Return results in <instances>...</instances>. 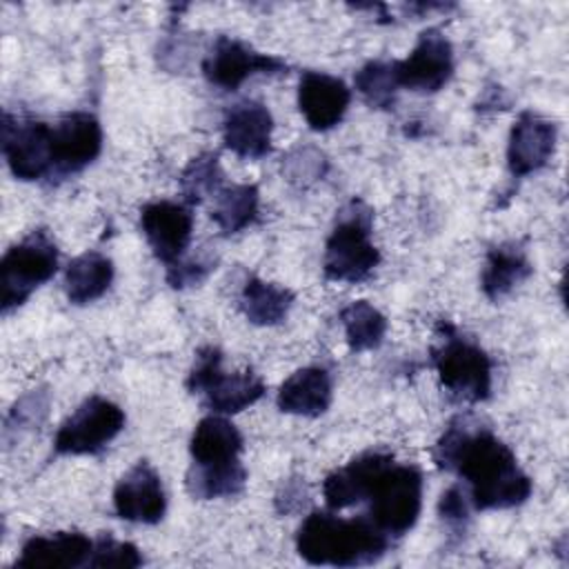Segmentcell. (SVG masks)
Segmentation results:
<instances>
[{
	"label": "cell",
	"mask_w": 569,
	"mask_h": 569,
	"mask_svg": "<svg viewBox=\"0 0 569 569\" xmlns=\"http://www.w3.org/2000/svg\"><path fill=\"white\" fill-rule=\"evenodd\" d=\"M433 460L465 480L471 507L478 511L513 509L533 491L511 447L489 427L462 416L445 427L433 447Z\"/></svg>",
	"instance_id": "1"
},
{
	"label": "cell",
	"mask_w": 569,
	"mask_h": 569,
	"mask_svg": "<svg viewBox=\"0 0 569 569\" xmlns=\"http://www.w3.org/2000/svg\"><path fill=\"white\" fill-rule=\"evenodd\" d=\"M391 545L367 516L342 518L338 511H311L296 533V551L309 565L360 567L378 562Z\"/></svg>",
	"instance_id": "2"
},
{
	"label": "cell",
	"mask_w": 569,
	"mask_h": 569,
	"mask_svg": "<svg viewBox=\"0 0 569 569\" xmlns=\"http://www.w3.org/2000/svg\"><path fill=\"white\" fill-rule=\"evenodd\" d=\"M367 518L389 538H400L418 522L422 509V473L413 465L396 462L387 451H380L365 491Z\"/></svg>",
	"instance_id": "3"
},
{
	"label": "cell",
	"mask_w": 569,
	"mask_h": 569,
	"mask_svg": "<svg viewBox=\"0 0 569 569\" xmlns=\"http://www.w3.org/2000/svg\"><path fill=\"white\" fill-rule=\"evenodd\" d=\"M373 209L360 200H349L336 216L333 229L325 242L322 271L327 280L358 284L380 264V251L371 240Z\"/></svg>",
	"instance_id": "4"
},
{
	"label": "cell",
	"mask_w": 569,
	"mask_h": 569,
	"mask_svg": "<svg viewBox=\"0 0 569 569\" xmlns=\"http://www.w3.org/2000/svg\"><path fill=\"white\" fill-rule=\"evenodd\" d=\"M436 338L431 362L442 389L460 402H485L493 385V362L489 353L445 320L438 325Z\"/></svg>",
	"instance_id": "5"
},
{
	"label": "cell",
	"mask_w": 569,
	"mask_h": 569,
	"mask_svg": "<svg viewBox=\"0 0 569 569\" xmlns=\"http://www.w3.org/2000/svg\"><path fill=\"white\" fill-rule=\"evenodd\" d=\"M187 389L193 396H200L204 407L211 413L233 416L251 405H256L267 387L264 380L253 373L251 369L244 371H224L222 369V353L218 347H202L193 365L187 373Z\"/></svg>",
	"instance_id": "6"
},
{
	"label": "cell",
	"mask_w": 569,
	"mask_h": 569,
	"mask_svg": "<svg viewBox=\"0 0 569 569\" xmlns=\"http://www.w3.org/2000/svg\"><path fill=\"white\" fill-rule=\"evenodd\" d=\"M58 247L44 229L29 231L11 244L0 260L2 313L24 305L29 296L58 271Z\"/></svg>",
	"instance_id": "7"
},
{
	"label": "cell",
	"mask_w": 569,
	"mask_h": 569,
	"mask_svg": "<svg viewBox=\"0 0 569 569\" xmlns=\"http://www.w3.org/2000/svg\"><path fill=\"white\" fill-rule=\"evenodd\" d=\"M127 416L120 405L104 396L84 398L58 427L53 451L58 456H96L124 429Z\"/></svg>",
	"instance_id": "8"
},
{
	"label": "cell",
	"mask_w": 569,
	"mask_h": 569,
	"mask_svg": "<svg viewBox=\"0 0 569 569\" xmlns=\"http://www.w3.org/2000/svg\"><path fill=\"white\" fill-rule=\"evenodd\" d=\"M0 129L2 156L13 178L22 182L53 178V149L49 122L4 111Z\"/></svg>",
	"instance_id": "9"
},
{
	"label": "cell",
	"mask_w": 569,
	"mask_h": 569,
	"mask_svg": "<svg viewBox=\"0 0 569 569\" xmlns=\"http://www.w3.org/2000/svg\"><path fill=\"white\" fill-rule=\"evenodd\" d=\"M287 67L282 58L262 53L231 36H218L200 64L204 80L222 91H236L253 76L282 73Z\"/></svg>",
	"instance_id": "10"
},
{
	"label": "cell",
	"mask_w": 569,
	"mask_h": 569,
	"mask_svg": "<svg viewBox=\"0 0 569 569\" xmlns=\"http://www.w3.org/2000/svg\"><path fill=\"white\" fill-rule=\"evenodd\" d=\"M393 73L400 89L413 93H436L453 76V47L449 38L438 29H425L413 49L402 58L393 60Z\"/></svg>",
	"instance_id": "11"
},
{
	"label": "cell",
	"mask_w": 569,
	"mask_h": 569,
	"mask_svg": "<svg viewBox=\"0 0 569 569\" xmlns=\"http://www.w3.org/2000/svg\"><path fill=\"white\" fill-rule=\"evenodd\" d=\"M140 229L156 260H160L164 267H173L184 258L191 244V207L176 200L147 202L140 209Z\"/></svg>",
	"instance_id": "12"
},
{
	"label": "cell",
	"mask_w": 569,
	"mask_h": 569,
	"mask_svg": "<svg viewBox=\"0 0 569 569\" xmlns=\"http://www.w3.org/2000/svg\"><path fill=\"white\" fill-rule=\"evenodd\" d=\"M102 124L89 111H69L51 124L53 178H64L89 167L102 151Z\"/></svg>",
	"instance_id": "13"
},
{
	"label": "cell",
	"mask_w": 569,
	"mask_h": 569,
	"mask_svg": "<svg viewBox=\"0 0 569 569\" xmlns=\"http://www.w3.org/2000/svg\"><path fill=\"white\" fill-rule=\"evenodd\" d=\"M113 511L120 520L136 525H158L167 513V493L160 473L138 460L113 487Z\"/></svg>",
	"instance_id": "14"
},
{
	"label": "cell",
	"mask_w": 569,
	"mask_h": 569,
	"mask_svg": "<svg viewBox=\"0 0 569 569\" xmlns=\"http://www.w3.org/2000/svg\"><path fill=\"white\" fill-rule=\"evenodd\" d=\"M558 142V127L538 111H520L507 140V169L513 178L538 173L551 160Z\"/></svg>",
	"instance_id": "15"
},
{
	"label": "cell",
	"mask_w": 569,
	"mask_h": 569,
	"mask_svg": "<svg viewBox=\"0 0 569 569\" xmlns=\"http://www.w3.org/2000/svg\"><path fill=\"white\" fill-rule=\"evenodd\" d=\"M351 104V89L327 71H305L298 82V109L313 131L338 127Z\"/></svg>",
	"instance_id": "16"
},
{
	"label": "cell",
	"mask_w": 569,
	"mask_h": 569,
	"mask_svg": "<svg viewBox=\"0 0 569 569\" xmlns=\"http://www.w3.org/2000/svg\"><path fill=\"white\" fill-rule=\"evenodd\" d=\"M273 116L267 104L258 100L236 102L222 120L224 147L242 160H260L271 153Z\"/></svg>",
	"instance_id": "17"
},
{
	"label": "cell",
	"mask_w": 569,
	"mask_h": 569,
	"mask_svg": "<svg viewBox=\"0 0 569 569\" xmlns=\"http://www.w3.org/2000/svg\"><path fill=\"white\" fill-rule=\"evenodd\" d=\"M96 538L82 531H53L27 538L16 558L20 569H76L87 567Z\"/></svg>",
	"instance_id": "18"
},
{
	"label": "cell",
	"mask_w": 569,
	"mask_h": 569,
	"mask_svg": "<svg viewBox=\"0 0 569 569\" xmlns=\"http://www.w3.org/2000/svg\"><path fill=\"white\" fill-rule=\"evenodd\" d=\"M333 400V380L325 367L309 365L296 369L276 393V405L282 413L300 418L322 416Z\"/></svg>",
	"instance_id": "19"
},
{
	"label": "cell",
	"mask_w": 569,
	"mask_h": 569,
	"mask_svg": "<svg viewBox=\"0 0 569 569\" xmlns=\"http://www.w3.org/2000/svg\"><path fill=\"white\" fill-rule=\"evenodd\" d=\"M244 449V438L238 427L220 413H209L198 420L191 440L189 456L196 467H229L238 465Z\"/></svg>",
	"instance_id": "20"
},
{
	"label": "cell",
	"mask_w": 569,
	"mask_h": 569,
	"mask_svg": "<svg viewBox=\"0 0 569 569\" xmlns=\"http://www.w3.org/2000/svg\"><path fill=\"white\" fill-rule=\"evenodd\" d=\"M533 267L527 258V251L516 242H502L489 249L482 273H480V289L489 300H500L509 296L516 287H520Z\"/></svg>",
	"instance_id": "21"
},
{
	"label": "cell",
	"mask_w": 569,
	"mask_h": 569,
	"mask_svg": "<svg viewBox=\"0 0 569 569\" xmlns=\"http://www.w3.org/2000/svg\"><path fill=\"white\" fill-rule=\"evenodd\" d=\"M116 276L113 260L102 251H84L64 269V293L76 307L89 305L107 293Z\"/></svg>",
	"instance_id": "22"
},
{
	"label": "cell",
	"mask_w": 569,
	"mask_h": 569,
	"mask_svg": "<svg viewBox=\"0 0 569 569\" xmlns=\"http://www.w3.org/2000/svg\"><path fill=\"white\" fill-rule=\"evenodd\" d=\"M296 296L289 287L262 280L258 276H249L240 289L238 305L244 318L258 327H273L280 325L291 307Z\"/></svg>",
	"instance_id": "23"
},
{
	"label": "cell",
	"mask_w": 569,
	"mask_h": 569,
	"mask_svg": "<svg viewBox=\"0 0 569 569\" xmlns=\"http://www.w3.org/2000/svg\"><path fill=\"white\" fill-rule=\"evenodd\" d=\"M260 191L256 184H224L213 196L211 220L224 236L240 233L258 218Z\"/></svg>",
	"instance_id": "24"
},
{
	"label": "cell",
	"mask_w": 569,
	"mask_h": 569,
	"mask_svg": "<svg viewBox=\"0 0 569 569\" xmlns=\"http://www.w3.org/2000/svg\"><path fill=\"white\" fill-rule=\"evenodd\" d=\"M340 322L345 329V340L349 351L362 353L378 349L387 333L385 313L367 300H353L340 311Z\"/></svg>",
	"instance_id": "25"
},
{
	"label": "cell",
	"mask_w": 569,
	"mask_h": 569,
	"mask_svg": "<svg viewBox=\"0 0 569 569\" xmlns=\"http://www.w3.org/2000/svg\"><path fill=\"white\" fill-rule=\"evenodd\" d=\"M187 491L196 500L233 498L247 485V469L242 462L229 467H196L191 465L184 478Z\"/></svg>",
	"instance_id": "26"
},
{
	"label": "cell",
	"mask_w": 569,
	"mask_h": 569,
	"mask_svg": "<svg viewBox=\"0 0 569 569\" xmlns=\"http://www.w3.org/2000/svg\"><path fill=\"white\" fill-rule=\"evenodd\" d=\"M178 182L182 202H187L189 207L202 204L207 198H213L224 187V173L218 153L202 151L193 156L182 169Z\"/></svg>",
	"instance_id": "27"
},
{
	"label": "cell",
	"mask_w": 569,
	"mask_h": 569,
	"mask_svg": "<svg viewBox=\"0 0 569 569\" xmlns=\"http://www.w3.org/2000/svg\"><path fill=\"white\" fill-rule=\"evenodd\" d=\"M353 87L371 109L389 111L396 104L398 82L393 73V62L369 60L353 73Z\"/></svg>",
	"instance_id": "28"
},
{
	"label": "cell",
	"mask_w": 569,
	"mask_h": 569,
	"mask_svg": "<svg viewBox=\"0 0 569 569\" xmlns=\"http://www.w3.org/2000/svg\"><path fill=\"white\" fill-rule=\"evenodd\" d=\"M329 171V158L313 144H298L282 158V176L296 187H311Z\"/></svg>",
	"instance_id": "29"
},
{
	"label": "cell",
	"mask_w": 569,
	"mask_h": 569,
	"mask_svg": "<svg viewBox=\"0 0 569 569\" xmlns=\"http://www.w3.org/2000/svg\"><path fill=\"white\" fill-rule=\"evenodd\" d=\"M144 562L140 549L133 542L127 540H116L109 533H102L93 542V551L89 558L87 567H140Z\"/></svg>",
	"instance_id": "30"
},
{
	"label": "cell",
	"mask_w": 569,
	"mask_h": 569,
	"mask_svg": "<svg viewBox=\"0 0 569 569\" xmlns=\"http://www.w3.org/2000/svg\"><path fill=\"white\" fill-rule=\"evenodd\" d=\"M47 407H49V396L42 391H31V393L22 396L9 411L4 433H9L11 429H18V427L20 429L38 427V422L47 416Z\"/></svg>",
	"instance_id": "31"
},
{
	"label": "cell",
	"mask_w": 569,
	"mask_h": 569,
	"mask_svg": "<svg viewBox=\"0 0 569 569\" xmlns=\"http://www.w3.org/2000/svg\"><path fill=\"white\" fill-rule=\"evenodd\" d=\"M471 500L465 487L460 485H451L447 491H442L440 500H438V513L445 520V525H449L456 531H462L469 522V511H471Z\"/></svg>",
	"instance_id": "32"
},
{
	"label": "cell",
	"mask_w": 569,
	"mask_h": 569,
	"mask_svg": "<svg viewBox=\"0 0 569 569\" xmlns=\"http://www.w3.org/2000/svg\"><path fill=\"white\" fill-rule=\"evenodd\" d=\"M211 262H204V260H180L176 262L173 267H167V282L173 287V289H184V287H193V284H200L207 273L211 271Z\"/></svg>",
	"instance_id": "33"
},
{
	"label": "cell",
	"mask_w": 569,
	"mask_h": 569,
	"mask_svg": "<svg viewBox=\"0 0 569 569\" xmlns=\"http://www.w3.org/2000/svg\"><path fill=\"white\" fill-rule=\"evenodd\" d=\"M305 500H307L305 485L300 480H287L282 489L276 493V509L280 513L300 511L305 507Z\"/></svg>",
	"instance_id": "34"
}]
</instances>
